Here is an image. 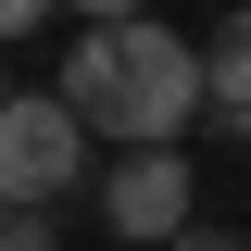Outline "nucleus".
<instances>
[{
  "mask_svg": "<svg viewBox=\"0 0 251 251\" xmlns=\"http://www.w3.org/2000/svg\"><path fill=\"white\" fill-rule=\"evenodd\" d=\"M0 251H50V214L38 201H0Z\"/></svg>",
  "mask_w": 251,
  "mask_h": 251,
  "instance_id": "5",
  "label": "nucleus"
},
{
  "mask_svg": "<svg viewBox=\"0 0 251 251\" xmlns=\"http://www.w3.org/2000/svg\"><path fill=\"white\" fill-rule=\"evenodd\" d=\"M75 163H88L75 100H0V201H38L50 214L63 188H75Z\"/></svg>",
  "mask_w": 251,
  "mask_h": 251,
  "instance_id": "2",
  "label": "nucleus"
},
{
  "mask_svg": "<svg viewBox=\"0 0 251 251\" xmlns=\"http://www.w3.org/2000/svg\"><path fill=\"white\" fill-rule=\"evenodd\" d=\"M63 100H75V126L88 138H126V151H176L188 113L214 100V75H201V38L176 25H88L75 38V63H63Z\"/></svg>",
  "mask_w": 251,
  "mask_h": 251,
  "instance_id": "1",
  "label": "nucleus"
},
{
  "mask_svg": "<svg viewBox=\"0 0 251 251\" xmlns=\"http://www.w3.org/2000/svg\"><path fill=\"white\" fill-rule=\"evenodd\" d=\"M188 201H201V188H188V151H126L113 176H100V214H113V239H188Z\"/></svg>",
  "mask_w": 251,
  "mask_h": 251,
  "instance_id": "3",
  "label": "nucleus"
},
{
  "mask_svg": "<svg viewBox=\"0 0 251 251\" xmlns=\"http://www.w3.org/2000/svg\"><path fill=\"white\" fill-rule=\"evenodd\" d=\"M75 13H88V25H138V0H75Z\"/></svg>",
  "mask_w": 251,
  "mask_h": 251,
  "instance_id": "6",
  "label": "nucleus"
},
{
  "mask_svg": "<svg viewBox=\"0 0 251 251\" xmlns=\"http://www.w3.org/2000/svg\"><path fill=\"white\" fill-rule=\"evenodd\" d=\"M201 75H214V113H251V0L201 38Z\"/></svg>",
  "mask_w": 251,
  "mask_h": 251,
  "instance_id": "4",
  "label": "nucleus"
},
{
  "mask_svg": "<svg viewBox=\"0 0 251 251\" xmlns=\"http://www.w3.org/2000/svg\"><path fill=\"white\" fill-rule=\"evenodd\" d=\"M163 251H251V239H214V226H188V239H163Z\"/></svg>",
  "mask_w": 251,
  "mask_h": 251,
  "instance_id": "8",
  "label": "nucleus"
},
{
  "mask_svg": "<svg viewBox=\"0 0 251 251\" xmlns=\"http://www.w3.org/2000/svg\"><path fill=\"white\" fill-rule=\"evenodd\" d=\"M38 13H50V0H0V38H25V25H38Z\"/></svg>",
  "mask_w": 251,
  "mask_h": 251,
  "instance_id": "7",
  "label": "nucleus"
},
{
  "mask_svg": "<svg viewBox=\"0 0 251 251\" xmlns=\"http://www.w3.org/2000/svg\"><path fill=\"white\" fill-rule=\"evenodd\" d=\"M226 126H239V138H251V113H226Z\"/></svg>",
  "mask_w": 251,
  "mask_h": 251,
  "instance_id": "9",
  "label": "nucleus"
}]
</instances>
